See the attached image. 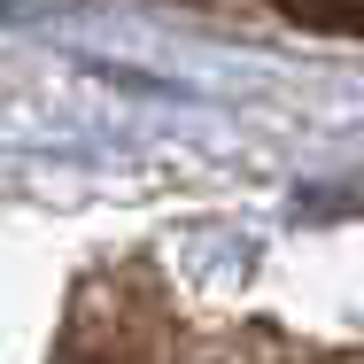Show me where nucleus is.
Returning a JSON list of instances; mask_svg holds the SVG:
<instances>
[{"label":"nucleus","instance_id":"1","mask_svg":"<svg viewBox=\"0 0 364 364\" xmlns=\"http://www.w3.org/2000/svg\"><path fill=\"white\" fill-rule=\"evenodd\" d=\"M294 23L310 31H341V39H364V0H279Z\"/></svg>","mask_w":364,"mask_h":364}]
</instances>
